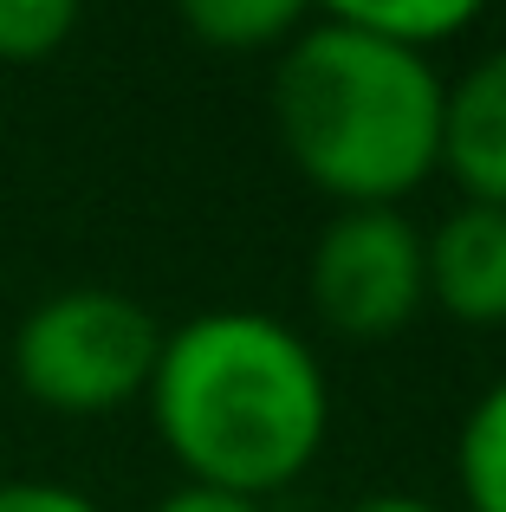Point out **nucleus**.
<instances>
[{"mask_svg":"<svg viewBox=\"0 0 506 512\" xmlns=\"http://www.w3.org/2000/svg\"><path fill=\"white\" fill-rule=\"evenodd\" d=\"M143 409L182 480L266 500L325 454L331 376L299 325L215 305L163 331Z\"/></svg>","mask_w":506,"mask_h":512,"instance_id":"nucleus-1","label":"nucleus"},{"mask_svg":"<svg viewBox=\"0 0 506 512\" xmlns=\"http://www.w3.org/2000/svg\"><path fill=\"white\" fill-rule=\"evenodd\" d=\"M448 78L435 52L312 20L273 72V124L292 169L338 208H403L442 169Z\"/></svg>","mask_w":506,"mask_h":512,"instance_id":"nucleus-2","label":"nucleus"},{"mask_svg":"<svg viewBox=\"0 0 506 512\" xmlns=\"http://www.w3.org/2000/svg\"><path fill=\"white\" fill-rule=\"evenodd\" d=\"M163 350V325L150 305L111 286H65L39 299L13 331V376L52 415H111L143 402Z\"/></svg>","mask_w":506,"mask_h":512,"instance_id":"nucleus-3","label":"nucleus"},{"mask_svg":"<svg viewBox=\"0 0 506 512\" xmlns=\"http://www.w3.org/2000/svg\"><path fill=\"white\" fill-rule=\"evenodd\" d=\"M305 286L338 338H396L429 305L422 227L403 208H338L312 240Z\"/></svg>","mask_w":506,"mask_h":512,"instance_id":"nucleus-4","label":"nucleus"},{"mask_svg":"<svg viewBox=\"0 0 506 512\" xmlns=\"http://www.w3.org/2000/svg\"><path fill=\"white\" fill-rule=\"evenodd\" d=\"M422 266H429V299L455 325L468 331L506 325V208L455 201L422 234Z\"/></svg>","mask_w":506,"mask_h":512,"instance_id":"nucleus-5","label":"nucleus"},{"mask_svg":"<svg viewBox=\"0 0 506 512\" xmlns=\"http://www.w3.org/2000/svg\"><path fill=\"white\" fill-rule=\"evenodd\" d=\"M442 169L455 175L461 201L506 208V46L481 52L468 72L448 78Z\"/></svg>","mask_w":506,"mask_h":512,"instance_id":"nucleus-6","label":"nucleus"},{"mask_svg":"<svg viewBox=\"0 0 506 512\" xmlns=\"http://www.w3.org/2000/svg\"><path fill=\"white\" fill-rule=\"evenodd\" d=\"M487 7L494 0H312L318 20L357 26V33L396 39V46H416V52H435L442 39L468 33Z\"/></svg>","mask_w":506,"mask_h":512,"instance_id":"nucleus-7","label":"nucleus"},{"mask_svg":"<svg viewBox=\"0 0 506 512\" xmlns=\"http://www.w3.org/2000/svg\"><path fill=\"white\" fill-rule=\"evenodd\" d=\"M176 13L202 46L221 52L286 46L299 26H312V0H176Z\"/></svg>","mask_w":506,"mask_h":512,"instance_id":"nucleus-8","label":"nucleus"},{"mask_svg":"<svg viewBox=\"0 0 506 512\" xmlns=\"http://www.w3.org/2000/svg\"><path fill=\"white\" fill-rule=\"evenodd\" d=\"M455 487L468 512H506V376L474 396L455 435Z\"/></svg>","mask_w":506,"mask_h":512,"instance_id":"nucleus-9","label":"nucleus"},{"mask_svg":"<svg viewBox=\"0 0 506 512\" xmlns=\"http://www.w3.org/2000/svg\"><path fill=\"white\" fill-rule=\"evenodd\" d=\"M85 0H0V65H39L78 33Z\"/></svg>","mask_w":506,"mask_h":512,"instance_id":"nucleus-10","label":"nucleus"},{"mask_svg":"<svg viewBox=\"0 0 506 512\" xmlns=\"http://www.w3.org/2000/svg\"><path fill=\"white\" fill-rule=\"evenodd\" d=\"M0 512H104L91 493L59 480H0Z\"/></svg>","mask_w":506,"mask_h":512,"instance_id":"nucleus-11","label":"nucleus"},{"mask_svg":"<svg viewBox=\"0 0 506 512\" xmlns=\"http://www.w3.org/2000/svg\"><path fill=\"white\" fill-rule=\"evenodd\" d=\"M150 512H266V500H247V493H221V487H195V480H182V487H169Z\"/></svg>","mask_w":506,"mask_h":512,"instance_id":"nucleus-12","label":"nucleus"},{"mask_svg":"<svg viewBox=\"0 0 506 512\" xmlns=\"http://www.w3.org/2000/svg\"><path fill=\"white\" fill-rule=\"evenodd\" d=\"M344 512H448V506L422 500V493H370V500H351Z\"/></svg>","mask_w":506,"mask_h":512,"instance_id":"nucleus-13","label":"nucleus"}]
</instances>
